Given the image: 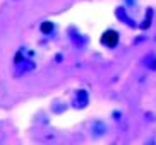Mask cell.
I'll use <instances>...</instances> for the list:
<instances>
[{"mask_svg":"<svg viewBox=\"0 0 156 145\" xmlns=\"http://www.w3.org/2000/svg\"><path fill=\"white\" fill-rule=\"evenodd\" d=\"M101 43L108 48H115L117 43H119V32L113 31V29H106L103 32V36H101Z\"/></svg>","mask_w":156,"mask_h":145,"instance_id":"6da1fadb","label":"cell"},{"mask_svg":"<svg viewBox=\"0 0 156 145\" xmlns=\"http://www.w3.org/2000/svg\"><path fill=\"white\" fill-rule=\"evenodd\" d=\"M72 104H74V108H79V109L84 108V106L87 104V92L86 91H79Z\"/></svg>","mask_w":156,"mask_h":145,"instance_id":"7a4b0ae2","label":"cell"},{"mask_svg":"<svg viewBox=\"0 0 156 145\" xmlns=\"http://www.w3.org/2000/svg\"><path fill=\"white\" fill-rule=\"evenodd\" d=\"M117 17L122 19L124 22H127V24H130V26H134L132 21H129V17H127V14H125V10H124V9H119V10H117Z\"/></svg>","mask_w":156,"mask_h":145,"instance_id":"3957f363","label":"cell"},{"mask_svg":"<svg viewBox=\"0 0 156 145\" xmlns=\"http://www.w3.org/2000/svg\"><path fill=\"white\" fill-rule=\"evenodd\" d=\"M53 27H55L53 24L46 21V22H43V24H41V32H45V34H50V32L53 31Z\"/></svg>","mask_w":156,"mask_h":145,"instance_id":"277c9868","label":"cell"}]
</instances>
